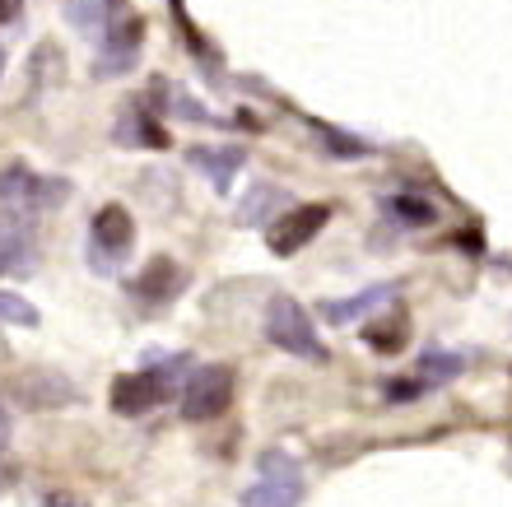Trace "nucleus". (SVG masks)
<instances>
[{
  "label": "nucleus",
  "instance_id": "obj_14",
  "mask_svg": "<svg viewBox=\"0 0 512 507\" xmlns=\"http://www.w3.org/2000/svg\"><path fill=\"white\" fill-rule=\"evenodd\" d=\"M112 140H117V145H149V149H163V145H168L163 126L154 117H145V112H131V117L117 121Z\"/></svg>",
  "mask_w": 512,
  "mask_h": 507
},
{
  "label": "nucleus",
  "instance_id": "obj_20",
  "mask_svg": "<svg viewBox=\"0 0 512 507\" xmlns=\"http://www.w3.org/2000/svg\"><path fill=\"white\" fill-rule=\"evenodd\" d=\"M433 382H405V377H396V387H387L391 401H415V396H424Z\"/></svg>",
  "mask_w": 512,
  "mask_h": 507
},
{
  "label": "nucleus",
  "instance_id": "obj_15",
  "mask_svg": "<svg viewBox=\"0 0 512 507\" xmlns=\"http://www.w3.org/2000/svg\"><path fill=\"white\" fill-rule=\"evenodd\" d=\"M284 201H289V196H284L280 187H252L233 214H238V224H266L270 228V214L284 210Z\"/></svg>",
  "mask_w": 512,
  "mask_h": 507
},
{
  "label": "nucleus",
  "instance_id": "obj_7",
  "mask_svg": "<svg viewBox=\"0 0 512 507\" xmlns=\"http://www.w3.org/2000/svg\"><path fill=\"white\" fill-rule=\"evenodd\" d=\"M38 266V233H33V214L14 210L0 214V275H14L24 280Z\"/></svg>",
  "mask_w": 512,
  "mask_h": 507
},
{
  "label": "nucleus",
  "instance_id": "obj_11",
  "mask_svg": "<svg viewBox=\"0 0 512 507\" xmlns=\"http://www.w3.org/2000/svg\"><path fill=\"white\" fill-rule=\"evenodd\" d=\"M191 163H196V168H201L205 177H210V182H215V191L219 196H229V187H233V177L243 173V149H215V145H196L187 154Z\"/></svg>",
  "mask_w": 512,
  "mask_h": 507
},
{
  "label": "nucleus",
  "instance_id": "obj_25",
  "mask_svg": "<svg viewBox=\"0 0 512 507\" xmlns=\"http://www.w3.org/2000/svg\"><path fill=\"white\" fill-rule=\"evenodd\" d=\"M168 5H173V14H177V19H187V10H182V0H168Z\"/></svg>",
  "mask_w": 512,
  "mask_h": 507
},
{
  "label": "nucleus",
  "instance_id": "obj_13",
  "mask_svg": "<svg viewBox=\"0 0 512 507\" xmlns=\"http://www.w3.org/2000/svg\"><path fill=\"white\" fill-rule=\"evenodd\" d=\"M19 396H24L28 410H42V405L75 401V387H66V377H56V373H33L19 382Z\"/></svg>",
  "mask_w": 512,
  "mask_h": 507
},
{
  "label": "nucleus",
  "instance_id": "obj_16",
  "mask_svg": "<svg viewBox=\"0 0 512 507\" xmlns=\"http://www.w3.org/2000/svg\"><path fill=\"white\" fill-rule=\"evenodd\" d=\"M387 210L401 219L405 228H429V224H438V205L429 201V196H419V191H396L387 201Z\"/></svg>",
  "mask_w": 512,
  "mask_h": 507
},
{
  "label": "nucleus",
  "instance_id": "obj_5",
  "mask_svg": "<svg viewBox=\"0 0 512 507\" xmlns=\"http://www.w3.org/2000/svg\"><path fill=\"white\" fill-rule=\"evenodd\" d=\"M243 507H298L303 503V470L289 452H266L261 456V480L243 489L238 498Z\"/></svg>",
  "mask_w": 512,
  "mask_h": 507
},
{
  "label": "nucleus",
  "instance_id": "obj_22",
  "mask_svg": "<svg viewBox=\"0 0 512 507\" xmlns=\"http://www.w3.org/2000/svg\"><path fill=\"white\" fill-rule=\"evenodd\" d=\"M19 10H24V0H0V28L14 24V19H19Z\"/></svg>",
  "mask_w": 512,
  "mask_h": 507
},
{
  "label": "nucleus",
  "instance_id": "obj_21",
  "mask_svg": "<svg viewBox=\"0 0 512 507\" xmlns=\"http://www.w3.org/2000/svg\"><path fill=\"white\" fill-rule=\"evenodd\" d=\"M322 135H326V145L336 149V154H364V145H359V140H350V135H340V131H326V126H322Z\"/></svg>",
  "mask_w": 512,
  "mask_h": 507
},
{
  "label": "nucleus",
  "instance_id": "obj_18",
  "mask_svg": "<svg viewBox=\"0 0 512 507\" xmlns=\"http://www.w3.org/2000/svg\"><path fill=\"white\" fill-rule=\"evenodd\" d=\"M0 321H14V326H38V307H28L19 294H0Z\"/></svg>",
  "mask_w": 512,
  "mask_h": 507
},
{
  "label": "nucleus",
  "instance_id": "obj_2",
  "mask_svg": "<svg viewBox=\"0 0 512 507\" xmlns=\"http://www.w3.org/2000/svg\"><path fill=\"white\" fill-rule=\"evenodd\" d=\"M135 252V219L122 205H103L89 224V266L98 275H117L126 266V256Z\"/></svg>",
  "mask_w": 512,
  "mask_h": 507
},
{
  "label": "nucleus",
  "instance_id": "obj_9",
  "mask_svg": "<svg viewBox=\"0 0 512 507\" xmlns=\"http://www.w3.org/2000/svg\"><path fill=\"white\" fill-rule=\"evenodd\" d=\"M326 219H331V210H326V205H303V210L284 214L280 224H270V233H266L270 252H275V256L303 252V247H308V242L326 228Z\"/></svg>",
  "mask_w": 512,
  "mask_h": 507
},
{
  "label": "nucleus",
  "instance_id": "obj_1",
  "mask_svg": "<svg viewBox=\"0 0 512 507\" xmlns=\"http://www.w3.org/2000/svg\"><path fill=\"white\" fill-rule=\"evenodd\" d=\"M187 368V359H163L159 368H145V373H126L112 382V410L122 419H140V414L159 410L177 387V373Z\"/></svg>",
  "mask_w": 512,
  "mask_h": 507
},
{
  "label": "nucleus",
  "instance_id": "obj_4",
  "mask_svg": "<svg viewBox=\"0 0 512 507\" xmlns=\"http://www.w3.org/2000/svg\"><path fill=\"white\" fill-rule=\"evenodd\" d=\"M233 382H238V377H233V368H224V363L191 368L187 382H182V419H191V424L219 419L233 401Z\"/></svg>",
  "mask_w": 512,
  "mask_h": 507
},
{
  "label": "nucleus",
  "instance_id": "obj_23",
  "mask_svg": "<svg viewBox=\"0 0 512 507\" xmlns=\"http://www.w3.org/2000/svg\"><path fill=\"white\" fill-rule=\"evenodd\" d=\"M42 507H84L80 498H70V494H47L42 498Z\"/></svg>",
  "mask_w": 512,
  "mask_h": 507
},
{
  "label": "nucleus",
  "instance_id": "obj_10",
  "mask_svg": "<svg viewBox=\"0 0 512 507\" xmlns=\"http://www.w3.org/2000/svg\"><path fill=\"white\" fill-rule=\"evenodd\" d=\"M182 289V270H177V261H168V256H159V261H149L145 270H140V280L131 284V294L140 298V303L159 307L168 303V298Z\"/></svg>",
  "mask_w": 512,
  "mask_h": 507
},
{
  "label": "nucleus",
  "instance_id": "obj_17",
  "mask_svg": "<svg viewBox=\"0 0 512 507\" xmlns=\"http://www.w3.org/2000/svg\"><path fill=\"white\" fill-rule=\"evenodd\" d=\"M461 368H466V359L461 354H443V349H424L419 354V373H424V382H447V377H457Z\"/></svg>",
  "mask_w": 512,
  "mask_h": 507
},
{
  "label": "nucleus",
  "instance_id": "obj_12",
  "mask_svg": "<svg viewBox=\"0 0 512 507\" xmlns=\"http://www.w3.org/2000/svg\"><path fill=\"white\" fill-rule=\"evenodd\" d=\"M391 298H396V284H378V289H364V294L345 298V303H326L322 321H331V326H354V321H364L373 307L391 303Z\"/></svg>",
  "mask_w": 512,
  "mask_h": 507
},
{
  "label": "nucleus",
  "instance_id": "obj_8",
  "mask_svg": "<svg viewBox=\"0 0 512 507\" xmlns=\"http://www.w3.org/2000/svg\"><path fill=\"white\" fill-rule=\"evenodd\" d=\"M66 191H70V182H42L24 163H10L0 173V205H14V210H28V214L47 210V205H61Z\"/></svg>",
  "mask_w": 512,
  "mask_h": 507
},
{
  "label": "nucleus",
  "instance_id": "obj_19",
  "mask_svg": "<svg viewBox=\"0 0 512 507\" xmlns=\"http://www.w3.org/2000/svg\"><path fill=\"white\" fill-rule=\"evenodd\" d=\"M401 335H405V321H396V326H387V331L378 326V331H368V345L378 349V354H396V349H401V345H396Z\"/></svg>",
  "mask_w": 512,
  "mask_h": 507
},
{
  "label": "nucleus",
  "instance_id": "obj_24",
  "mask_svg": "<svg viewBox=\"0 0 512 507\" xmlns=\"http://www.w3.org/2000/svg\"><path fill=\"white\" fill-rule=\"evenodd\" d=\"M5 442H10V414L0 410V452H5Z\"/></svg>",
  "mask_w": 512,
  "mask_h": 507
},
{
  "label": "nucleus",
  "instance_id": "obj_3",
  "mask_svg": "<svg viewBox=\"0 0 512 507\" xmlns=\"http://www.w3.org/2000/svg\"><path fill=\"white\" fill-rule=\"evenodd\" d=\"M266 340L275 349H284V354H294V359H312V363L326 359V345L317 340V331H312L308 312L284 294H275L266 303Z\"/></svg>",
  "mask_w": 512,
  "mask_h": 507
},
{
  "label": "nucleus",
  "instance_id": "obj_26",
  "mask_svg": "<svg viewBox=\"0 0 512 507\" xmlns=\"http://www.w3.org/2000/svg\"><path fill=\"white\" fill-rule=\"evenodd\" d=\"M0 70H5V52H0Z\"/></svg>",
  "mask_w": 512,
  "mask_h": 507
},
{
  "label": "nucleus",
  "instance_id": "obj_6",
  "mask_svg": "<svg viewBox=\"0 0 512 507\" xmlns=\"http://www.w3.org/2000/svg\"><path fill=\"white\" fill-rule=\"evenodd\" d=\"M140 47H145V24L135 14H122L117 24L98 38V61L94 70L103 80H117V75H131L140 66Z\"/></svg>",
  "mask_w": 512,
  "mask_h": 507
}]
</instances>
